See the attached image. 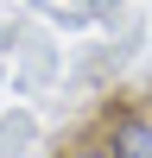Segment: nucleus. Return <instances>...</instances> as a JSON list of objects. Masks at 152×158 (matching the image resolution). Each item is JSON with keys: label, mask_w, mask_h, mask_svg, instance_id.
Here are the masks:
<instances>
[{"label": "nucleus", "mask_w": 152, "mask_h": 158, "mask_svg": "<svg viewBox=\"0 0 152 158\" xmlns=\"http://www.w3.org/2000/svg\"><path fill=\"white\" fill-rule=\"evenodd\" d=\"M57 158H114L108 146H70V152H57Z\"/></svg>", "instance_id": "obj_2"}, {"label": "nucleus", "mask_w": 152, "mask_h": 158, "mask_svg": "<svg viewBox=\"0 0 152 158\" xmlns=\"http://www.w3.org/2000/svg\"><path fill=\"white\" fill-rule=\"evenodd\" d=\"M101 146H108L114 158H152V114L120 108V114L108 120V133H101Z\"/></svg>", "instance_id": "obj_1"}]
</instances>
